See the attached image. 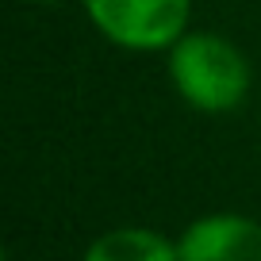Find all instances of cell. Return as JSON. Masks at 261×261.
Here are the masks:
<instances>
[{
  "instance_id": "cell-1",
  "label": "cell",
  "mask_w": 261,
  "mask_h": 261,
  "mask_svg": "<svg viewBox=\"0 0 261 261\" xmlns=\"http://www.w3.org/2000/svg\"><path fill=\"white\" fill-rule=\"evenodd\" d=\"M165 73L173 92L204 115L238 112L253 85L250 58L219 31H185L165 50Z\"/></svg>"
},
{
  "instance_id": "cell-2",
  "label": "cell",
  "mask_w": 261,
  "mask_h": 261,
  "mask_svg": "<svg viewBox=\"0 0 261 261\" xmlns=\"http://www.w3.org/2000/svg\"><path fill=\"white\" fill-rule=\"evenodd\" d=\"M89 23L130 54L169 50L192 19V0H81Z\"/></svg>"
},
{
  "instance_id": "cell-3",
  "label": "cell",
  "mask_w": 261,
  "mask_h": 261,
  "mask_svg": "<svg viewBox=\"0 0 261 261\" xmlns=\"http://www.w3.org/2000/svg\"><path fill=\"white\" fill-rule=\"evenodd\" d=\"M177 261H261V223L238 212L200 215L177 238Z\"/></svg>"
},
{
  "instance_id": "cell-4",
  "label": "cell",
  "mask_w": 261,
  "mask_h": 261,
  "mask_svg": "<svg viewBox=\"0 0 261 261\" xmlns=\"http://www.w3.org/2000/svg\"><path fill=\"white\" fill-rule=\"evenodd\" d=\"M81 261H177V242L154 227H115L92 238Z\"/></svg>"
},
{
  "instance_id": "cell-5",
  "label": "cell",
  "mask_w": 261,
  "mask_h": 261,
  "mask_svg": "<svg viewBox=\"0 0 261 261\" xmlns=\"http://www.w3.org/2000/svg\"><path fill=\"white\" fill-rule=\"evenodd\" d=\"M46 4H58V0H46Z\"/></svg>"
}]
</instances>
